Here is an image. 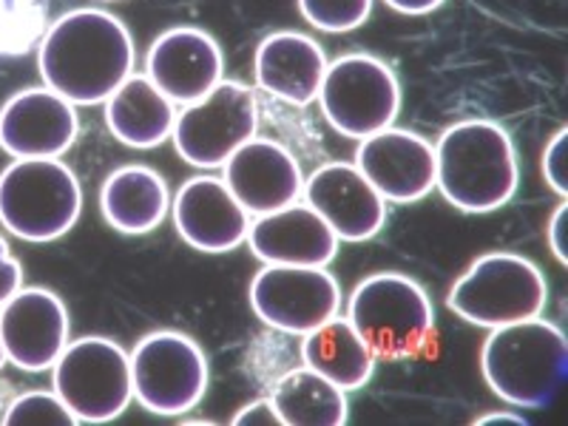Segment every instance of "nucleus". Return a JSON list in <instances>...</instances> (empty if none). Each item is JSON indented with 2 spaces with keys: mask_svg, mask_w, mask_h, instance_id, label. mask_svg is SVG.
Segmentation results:
<instances>
[{
  "mask_svg": "<svg viewBox=\"0 0 568 426\" xmlns=\"http://www.w3.org/2000/svg\"><path fill=\"white\" fill-rule=\"evenodd\" d=\"M134 40L103 9H74L45 29L38 43L40 78L74 105H100L134 74Z\"/></svg>",
  "mask_w": 568,
  "mask_h": 426,
  "instance_id": "1",
  "label": "nucleus"
},
{
  "mask_svg": "<svg viewBox=\"0 0 568 426\" xmlns=\"http://www.w3.org/2000/svg\"><path fill=\"white\" fill-rule=\"evenodd\" d=\"M520 169L506 129L491 120H464L435 145V187L466 213H491L517 194Z\"/></svg>",
  "mask_w": 568,
  "mask_h": 426,
  "instance_id": "2",
  "label": "nucleus"
},
{
  "mask_svg": "<svg viewBox=\"0 0 568 426\" xmlns=\"http://www.w3.org/2000/svg\"><path fill=\"white\" fill-rule=\"evenodd\" d=\"M480 373L486 387L509 407H546L566 382V333L542 316L489 329L480 347Z\"/></svg>",
  "mask_w": 568,
  "mask_h": 426,
  "instance_id": "3",
  "label": "nucleus"
},
{
  "mask_svg": "<svg viewBox=\"0 0 568 426\" xmlns=\"http://www.w3.org/2000/svg\"><path fill=\"white\" fill-rule=\"evenodd\" d=\"M347 322L362 333L378 362H407L433 342L435 307L413 276L384 271L355 284Z\"/></svg>",
  "mask_w": 568,
  "mask_h": 426,
  "instance_id": "4",
  "label": "nucleus"
},
{
  "mask_svg": "<svg viewBox=\"0 0 568 426\" xmlns=\"http://www.w3.org/2000/svg\"><path fill=\"white\" fill-rule=\"evenodd\" d=\"M83 187L52 160H14L0 174V225L23 242H54L78 225Z\"/></svg>",
  "mask_w": 568,
  "mask_h": 426,
  "instance_id": "5",
  "label": "nucleus"
},
{
  "mask_svg": "<svg viewBox=\"0 0 568 426\" xmlns=\"http://www.w3.org/2000/svg\"><path fill=\"white\" fill-rule=\"evenodd\" d=\"M549 284L540 267L520 253L495 251L478 256L460 273L446 296V307L475 327H504L542 316Z\"/></svg>",
  "mask_w": 568,
  "mask_h": 426,
  "instance_id": "6",
  "label": "nucleus"
},
{
  "mask_svg": "<svg viewBox=\"0 0 568 426\" xmlns=\"http://www.w3.org/2000/svg\"><path fill=\"white\" fill-rule=\"evenodd\" d=\"M134 400L151 415L176 418L200 407L207 389V358L180 329H156L129 353Z\"/></svg>",
  "mask_w": 568,
  "mask_h": 426,
  "instance_id": "7",
  "label": "nucleus"
},
{
  "mask_svg": "<svg viewBox=\"0 0 568 426\" xmlns=\"http://www.w3.org/2000/svg\"><path fill=\"white\" fill-rule=\"evenodd\" d=\"M52 369L54 393L80 424H109L134 400L129 353L105 336L69 342Z\"/></svg>",
  "mask_w": 568,
  "mask_h": 426,
  "instance_id": "8",
  "label": "nucleus"
},
{
  "mask_svg": "<svg viewBox=\"0 0 568 426\" xmlns=\"http://www.w3.org/2000/svg\"><path fill=\"white\" fill-rule=\"evenodd\" d=\"M316 100L338 134L364 140L395 123L400 111V85L382 58L355 52L327 63Z\"/></svg>",
  "mask_w": 568,
  "mask_h": 426,
  "instance_id": "9",
  "label": "nucleus"
},
{
  "mask_svg": "<svg viewBox=\"0 0 568 426\" xmlns=\"http://www.w3.org/2000/svg\"><path fill=\"white\" fill-rule=\"evenodd\" d=\"M258 105L253 91L236 80H222L196 103L182 105L171 136L182 160L194 169H222L256 136Z\"/></svg>",
  "mask_w": 568,
  "mask_h": 426,
  "instance_id": "10",
  "label": "nucleus"
},
{
  "mask_svg": "<svg viewBox=\"0 0 568 426\" xmlns=\"http://www.w3.org/2000/svg\"><path fill=\"white\" fill-rule=\"evenodd\" d=\"M247 296L256 318L287 336H307L342 311V287L327 267L265 265Z\"/></svg>",
  "mask_w": 568,
  "mask_h": 426,
  "instance_id": "11",
  "label": "nucleus"
},
{
  "mask_svg": "<svg viewBox=\"0 0 568 426\" xmlns=\"http://www.w3.org/2000/svg\"><path fill=\"white\" fill-rule=\"evenodd\" d=\"M0 338L7 362L23 373L52 369L69 347V311L63 298L45 287H20L0 304Z\"/></svg>",
  "mask_w": 568,
  "mask_h": 426,
  "instance_id": "12",
  "label": "nucleus"
},
{
  "mask_svg": "<svg viewBox=\"0 0 568 426\" xmlns=\"http://www.w3.org/2000/svg\"><path fill=\"white\" fill-rule=\"evenodd\" d=\"M80 131L74 103L58 91H18L0 109V149L14 160H52L74 145Z\"/></svg>",
  "mask_w": 568,
  "mask_h": 426,
  "instance_id": "13",
  "label": "nucleus"
},
{
  "mask_svg": "<svg viewBox=\"0 0 568 426\" xmlns=\"http://www.w3.org/2000/svg\"><path fill=\"white\" fill-rule=\"evenodd\" d=\"M304 202L333 227L338 242H367L387 222V200L355 162H327L304 180Z\"/></svg>",
  "mask_w": 568,
  "mask_h": 426,
  "instance_id": "14",
  "label": "nucleus"
},
{
  "mask_svg": "<svg viewBox=\"0 0 568 426\" xmlns=\"http://www.w3.org/2000/svg\"><path fill=\"white\" fill-rule=\"evenodd\" d=\"M355 169L395 205L424 200L435 187V145L415 131L384 129L358 140Z\"/></svg>",
  "mask_w": 568,
  "mask_h": 426,
  "instance_id": "15",
  "label": "nucleus"
},
{
  "mask_svg": "<svg viewBox=\"0 0 568 426\" xmlns=\"http://www.w3.org/2000/svg\"><path fill=\"white\" fill-rule=\"evenodd\" d=\"M225 60L220 43L194 27L162 32L145 58V78L174 105L196 103L222 83Z\"/></svg>",
  "mask_w": 568,
  "mask_h": 426,
  "instance_id": "16",
  "label": "nucleus"
},
{
  "mask_svg": "<svg viewBox=\"0 0 568 426\" xmlns=\"http://www.w3.org/2000/svg\"><path fill=\"white\" fill-rule=\"evenodd\" d=\"M176 233L202 253H231L247 242L251 213L220 176H194L171 202Z\"/></svg>",
  "mask_w": 568,
  "mask_h": 426,
  "instance_id": "17",
  "label": "nucleus"
},
{
  "mask_svg": "<svg viewBox=\"0 0 568 426\" xmlns=\"http://www.w3.org/2000/svg\"><path fill=\"white\" fill-rule=\"evenodd\" d=\"M222 169L225 185L251 216H265L302 200V169L296 156L276 140L253 136L242 149L233 151Z\"/></svg>",
  "mask_w": 568,
  "mask_h": 426,
  "instance_id": "18",
  "label": "nucleus"
},
{
  "mask_svg": "<svg viewBox=\"0 0 568 426\" xmlns=\"http://www.w3.org/2000/svg\"><path fill=\"white\" fill-rule=\"evenodd\" d=\"M247 245L265 265L327 267L342 242L307 202H293L256 216L247 231Z\"/></svg>",
  "mask_w": 568,
  "mask_h": 426,
  "instance_id": "19",
  "label": "nucleus"
},
{
  "mask_svg": "<svg viewBox=\"0 0 568 426\" xmlns=\"http://www.w3.org/2000/svg\"><path fill=\"white\" fill-rule=\"evenodd\" d=\"M327 58L313 38L302 32H273L256 45V85L291 105H311L318 98Z\"/></svg>",
  "mask_w": 568,
  "mask_h": 426,
  "instance_id": "20",
  "label": "nucleus"
},
{
  "mask_svg": "<svg viewBox=\"0 0 568 426\" xmlns=\"http://www.w3.org/2000/svg\"><path fill=\"white\" fill-rule=\"evenodd\" d=\"M100 207L114 231L142 236L162 225L171 211L169 185L149 165H123L105 176Z\"/></svg>",
  "mask_w": 568,
  "mask_h": 426,
  "instance_id": "21",
  "label": "nucleus"
},
{
  "mask_svg": "<svg viewBox=\"0 0 568 426\" xmlns=\"http://www.w3.org/2000/svg\"><path fill=\"white\" fill-rule=\"evenodd\" d=\"M105 123L129 149H156L174 131L176 111L145 74H131L105 100Z\"/></svg>",
  "mask_w": 568,
  "mask_h": 426,
  "instance_id": "22",
  "label": "nucleus"
},
{
  "mask_svg": "<svg viewBox=\"0 0 568 426\" xmlns=\"http://www.w3.org/2000/svg\"><path fill=\"white\" fill-rule=\"evenodd\" d=\"M302 338L304 367L324 375L327 382L342 387L344 393L362 389L373 378L378 358H375L369 344L362 338V333L347 322V316L329 318V322L311 329Z\"/></svg>",
  "mask_w": 568,
  "mask_h": 426,
  "instance_id": "23",
  "label": "nucleus"
},
{
  "mask_svg": "<svg viewBox=\"0 0 568 426\" xmlns=\"http://www.w3.org/2000/svg\"><path fill=\"white\" fill-rule=\"evenodd\" d=\"M271 400L282 426H342L349 418L347 393L311 367L284 373Z\"/></svg>",
  "mask_w": 568,
  "mask_h": 426,
  "instance_id": "24",
  "label": "nucleus"
},
{
  "mask_svg": "<svg viewBox=\"0 0 568 426\" xmlns=\"http://www.w3.org/2000/svg\"><path fill=\"white\" fill-rule=\"evenodd\" d=\"M45 32V0H0V54H23Z\"/></svg>",
  "mask_w": 568,
  "mask_h": 426,
  "instance_id": "25",
  "label": "nucleus"
},
{
  "mask_svg": "<svg viewBox=\"0 0 568 426\" xmlns=\"http://www.w3.org/2000/svg\"><path fill=\"white\" fill-rule=\"evenodd\" d=\"M302 18L327 34L353 32L369 18L373 0H296Z\"/></svg>",
  "mask_w": 568,
  "mask_h": 426,
  "instance_id": "26",
  "label": "nucleus"
},
{
  "mask_svg": "<svg viewBox=\"0 0 568 426\" xmlns=\"http://www.w3.org/2000/svg\"><path fill=\"white\" fill-rule=\"evenodd\" d=\"M7 426H74L80 424L58 393H23L12 400L3 415Z\"/></svg>",
  "mask_w": 568,
  "mask_h": 426,
  "instance_id": "27",
  "label": "nucleus"
},
{
  "mask_svg": "<svg viewBox=\"0 0 568 426\" xmlns=\"http://www.w3.org/2000/svg\"><path fill=\"white\" fill-rule=\"evenodd\" d=\"M566 136L568 131L560 129L549 140L546 151H542V180L549 182V187L555 191L560 200L568 196V182H566Z\"/></svg>",
  "mask_w": 568,
  "mask_h": 426,
  "instance_id": "28",
  "label": "nucleus"
},
{
  "mask_svg": "<svg viewBox=\"0 0 568 426\" xmlns=\"http://www.w3.org/2000/svg\"><path fill=\"white\" fill-rule=\"evenodd\" d=\"M23 287V265L9 251L7 240L0 236V304L9 302Z\"/></svg>",
  "mask_w": 568,
  "mask_h": 426,
  "instance_id": "29",
  "label": "nucleus"
},
{
  "mask_svg": "<svg viewBox=\"0 0 568 426\" xmlns=\"http://www.w3.org/2000/svg\"><path fill=\"white\" fill-rule=\"evenodd\" d=\"M236 426H282V418H278L276 407H273L271 398H258L251 400L247 407H242L233 418Z\"/></svg>",
  "mask_w": 568,
  "mask_h": 426,
  "instance_id": "30",
  "label": "nucleus"
},
{
  "mask_svg": "<svg viewBox=\"0 0 568 426\" xmlns=\"http://www.w3.org/2000/svg\"><path fill=\"white\" fill-rule=\"evenodd\" d=\"M566 220H568V202L560 200L557 211L551 213L549 227H546V242L560 265H568V245H566Z\"/></svg>",
  "mask_w": 568,
  "mask_h": 426,
  "instance_id": "31",
  "label": "nucleus"
},
{
  "mask_svg": "<svg viewBox=\"0 0 568 426\" xmlns=\"http://www.w3.org/2000/svg\"><path fill=\"white\" fill-rule=\"evenodd\" d=\"M384 3L400 14H429L444 7L446 0H384Z\"/></svg>",
  "mask_w": 568,
  "mask_h": 426,
  "instance_id": "32",
  "label": "nucleus"
},
{
  "mask_svg": "<svg viewBox=\"0 0 568 426\" xmlns=\"http://www.w3.org/2000/svg\"><path fill=\"white\" fill-rule=\"evenodd\" d=\"M475 424H478V426H489V424L524 426V424H529V420H526L520 413H511V409H495V413L478 415V418H475Z\"/></svg>",
  "mask_w": 568,
  "mask_h": 426,
  "instance_id": "33",
  "label": "nucleus"
},
{
  "mask_svg": "<svg viewBox=\"0 0 568 426\" xmlns=\"http://www.w3.org/2000/svg\"><path fill=\"white\" fill-rule=\"evenodd\" d=\"M7 364V349H3V338H0V367Z\"/></svg>",
  "mask_w": 568,
  "mask_h": 426,
  "instance_id": "34",
  "label": "nucleus"
},
{
  "mask_svg": "<svg viewBox=\"0 0 568 426\" xmlns=\"http://www.w3.org/2000/svg\"><path fill=\"white\" fill-rule=\"evenodd\" d=\"M105 3H111V0H105Z\"/></svg>",
  "mask_w": 568,
  "mask_h": 426,
  "instance_id": "35",
  "label": "nucleus"
}]
</instances>
